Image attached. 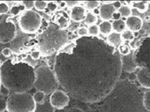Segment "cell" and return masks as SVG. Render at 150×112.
<instances>
[{"instance_id":"cell-7","label":"cell","mask_w":150,"mask_h":112,"mask_svg":"<svg viewBox=\"0 0 150 112\" xmlns=\"http://www.w3.org/2000/svg\"><path fill=\"white\" fill-rule=\"evenodd\" d=\"M20 29L24 34H34L39 30L42 24V17L35 10L24 11L18 20Z\"/></svg>"},{"instance_id":"cell-28","label":"cell","mask_w":150,"mask_h":112,"mask_svg":"<svg viewBox=\"0 0 150 112\" xmlns=\"http://www.w3.org/2000/svg\"><path fill=\"white\" fill-rule=\"evenodd\" d=\"M33 97L36 104H41L45 100V97H46V95L44 93H42V92L38 91L37 90L33 94Z\"/></svg>"},{"instance_id":"cell-17","label":"cell","mask_w":150,"mask_h":112,"mask_svg":"<svg viewBox=\"0 0 150 112\" xmlns=\"http://www.w3.org/2000/svg\"><path fill=\"white\" fill-rule=\"evenodd\" d=\"M86 17V9L81 5L72 8L71 11V19L74 22H81Z\"/></svg>"},{"instance_id":"cell-12","label":"cell","mask_w":150,"mask_h":112,"mask_svg":"<svg viewBox=\"0 0 150 112\" xmlns=\"http://www.w3.org/2000/svg\"><path fill=\"white\" fill-rule=\"evenodd\" d=\"M136 78L142 88L149 90L150 88V72L149 68L141 66L137 72Z\"/></svg>"},{"instance_id":"cell-30","label":"cell","mask_w":150,"mask_h":112,"mask_svg":"<svg viewBox=\"0 0 150 112\" xmlns=\"http://www.w3.org/2000/svg\"><path fill=\"white\" fill-rule=\"evenodd\" d=\"M24 9H25V8L22 5H14L11 8V14L13 16H17L22 10H24Z\"/></svg>"},{"instance_id":"cell-32","label":"cell","mask_w":150,"mask_h":112,"mask_svg":"<svg viewBox=\"0 0 150 112\" xmlns=\"http://www.w3.org/2000/svg\"><path fill=\"white\" fill-rule=\"evenodd\" d=\"M100 5V2L98 1H88L86 2V6L89 10H96Z\"/></svg>"},{"instance_id":"cell-19","label":"cell","mask_w":150,"mask_h":112,"mask_svg":"<svg viewBox=\"0 0 150 112\" xmlns=\"http://www.w3.org/2000/svg\"><path fill=\"white\" fill-rule=\"evenodd\" d=\"M35 112H55V108L52 106L50 101L45 100L42 103L36 105Z\"/></svg>"},{"instance_id":"cell-48","label":"cell","mask_w":150,"mask_h":112,"mask_svg":"<svg viewBox=\"0 0 150 112\" xmlns=\"http://www.w3.org/2000/svg\"><path fill=\"white\" fill-rule=\"evenodd\" d=\"M2 88V83H1V81H0V89Z\"/></svg>"},{"instance_id":"cell-49","label":"cell","mask_w":150,"mask_h":112,"mask_svg":"<svg viewBox=\"0 0 150 112\" xmlns=\"http://www.w3.org/2000/svg\"><path fill=\"white\" fill-rule=\"evenodd\" d=\"M1 64H2V61H1V59H0V66H1Z\"/></svg>"},{"instance_id":"cell-4","label":"cell","mask_w":150,"mask_h":112,"mask_svg":"<svg viewBox=\"0 0 150 112\" xmlns=\"http://www.w3.org/2000/svg\"><path fill=\"white\" fill-rule=\"evenodd\" d=\"M68 33L50 22L36 37V46L41 56L47 57L59 51L69 42Z\"/></svg>"},{"instance_id":"cell-5","label":"cell","mask_w":150,"mask_h":112,"mask_svg":"<svg viewBox=\"0 0 150 112\" xmlns=\"http://www.w3.org/2000/svg\"><path fill=\"white\" fill-rule=\"evenodd\" d=\"M38 91L45 95H50L55 90H58L59 84L55 73L47 65H42L35 70V78L34 86Z\"/></svg>"},{"instance_id":"cell-24","label":"cell","mask_w":150,"mask_h":112,"mask_svg":"<svg viewBox=\"0 0 150 112\" xmlns=\"http://www.w3.org/2000/svg\"><path fill=\"white\" fill-rule=\"evenodd\" d=\"M118 13L120 14V16L125 18H128L131 17L132 14V10L131 8L128 5H122L120 9H118Z\"/></svg>"},{"instance_id":"cell-14","label":"cell","mask_w":150,"mask_h":112,"mask_svg":"<svg viewBox=\"0 0 150 112\" xmlns=\"http://www.w3.org/2000/svg\"><path fill=\"white\" fill-rule=\"evenodd\" d=\"M122 70L127 73H133L138 69V66L136 64L134 60L133 53H130L126 56H121Z\"/></svg>"},{"instance_id":"cell-31","label":"cell","mask_w":150,"mask_h":112,"mask_svg":"<svg viewBox=\"0 0 150 112\" xmlns=\"http://www.w3.org/2000/svg\"><path fill=\"white\" fill-rule=\"evenodd\" d=\"M88 30V34H89V36H94V37H96V36L98 35L99 34V29L98 26L97 25H93V26H89V28L87 29Z\"/></svg>"},{"instance_id":"cell-3","label":"cell","mask_w":150,"mask_h":112,"mask_svg":"<svg viewBox=\"0 0 150 112\" xmlns=\"http://www.w3.org/2000/svg\"><path fill=\"white\" fill-rule=\"evenodd\" d=\"M35 78V69L16 58L5 61L0 66L2 86L13 93H24L33 88Z\"/></svg>"},{"instance_id":"cell-36","label":"cell","mask_w":150,"mask_h":112,"mask_svg":"<svg viewBox=\"0 0 150 112\" xmlns=\"http://www.w3.org/2000/svg\"><path fill=\"white\" fill-rule=\"evenodd\" d=\"M30 57L33 60L37 61V60L40 59V58L41 57V52L38 50V49H36V50H34V51H33L32 52H31Z\"/></svg>"},{"instance_id":"cell-25","label":"cell","mask_w":150,"mask_h":112,"mask_svg":"<svg viewBox=\"0 0 150 112\" xmlns=\"http://www.w3.org/2000/svg\"><path fill=\"white\" fill-rule=\"evenodd\" d=\"M117 51L121 56H126L131 53V49L125 43H122L121 45L118 46Z\"/></svg>"},{"instance_id":"cell-18","label":"cell","mask_w":150,"mask_h":112,"mask_svg":"<svg viewBox=\"0 0 150 112\" xmlns=\"http://www.w3.org/2000/svg\"><path fill=\"white\" fill-rule=\"evenodd\" d=\"M107 43L108 44H110V46H113V47L116 48L118 46L121 45L123 41L122 39L121 34L117 32H111L109 35L107 37Z\"/></svg>"},{"instance_id":"cell-44","label":"cell","mask_w":150,"mask_h":112,"mask_svg":"<svg viewBox=\"0 0 150 112\" xmlns=\"http://www.w3.org/2000/svg\"><path fill=\"white\" fill-rule=\"evenodd\" d=\"M120 17H121V16L118 12H114V14H112V19H113L114 20H120Z\"/></svg>"},{"instance_id":"cell-22","label":"cell","mask_w":150,"mask_h":112,"mask_svg":"<svg viewBox=\"0 0 150 112\" xmlns=\"http://www.w3.org/2000/svg\"><path fill=\"white\" fill-rule=\"evenodd\" d=\"M112 28L115 31V32L121 34L125 30L126 26H125V21H123L122 20H118L113 21V22L112 23Z\"/></svg>"},{"instance_id":"cell-29","label":"cell","mask_w":150,"mask_h":112,"mask_svg":"<svg viewBox=\"0 0 150 112\" xmlns=\"http://www.w3.org/2000/svg\"><path fill=\"white\" fill-rule=\"evenodd\" d=\"M47 2H45V1H35L34 7L37 10H40V11L45 10L47 8Z\"/></svg>"},{"instance_id":"cell-8","label":"cell","mask_w":150,"mask_h":112,"mask_svg":"<svg viewBox=\"0 0 150 112\" xmlns=\"http://www.w3.org/2000/svg\"><path fill=\"white\" fill-rule=\"evenodd\" d=\"M149 35L143 37L140 39V43L137 49L133 53L134 60L138 67L146 66L149 67Z\"/></svg>"},{"instance_id":"cell-34","label":"cell","mask_w":150,"mask_h":112,"mask_svg":"<svg viewBox=\"0 0 150 112\" xmlns=\"http://www.w3.org/2000/svg\"><path fill=\"white\" fill-rule=\"evenodd\" d=\"M21 4L22 5H23V7L26 10H31L34 7L35 1H24V2H21Z\"/></svg>"},{"instance_id":"cell-13","label":"cell","mask_w":150,"mask_h":112,"mask_svg":"<svg viewBox=\"0 0 150 112\" xmlns=\"http://www.w3.org/2000/svg\"><path fill=\"white\" fill-rule=\"evenodd\" d=\"M53 23L58 26L60 29L65 30V29L70 25V19L68 17V14L63 10H59L56 12L53 17Z\"/></svg>"},{"instance_id":"cell-26","label":"cell","mask_w":150,"mask_h":112,"mask_svg":"<svg viewBox=\"0 0 150 112\" xmlns=\"http://www.w3.org/2000/svg\"><path fill=\"white\" fill-rule=\"evenodd\" d=\"M121 37L122 41H133L134 40V32H131L129 30H125L123 32H122Z\"/></svg>"},{"instance_id":"cell-21","label":"cell","mask_w":150,"mask_h":112,"mask_svg":"<svg viewBox=\"0 0 150 112\" xmlns=\"http://www.w3.org/2000/svg\"><path fill=\"white\" fill-rule=\"evenodd\" d=\"M149 3L148 1H137V2H132V7L134 8H136L140 13H144L148 10Z\"/></svg>"},{"instance_id":"cell-39","label":"cell","mask_w":150,"mask_h":112,"mask_svg":"<svg viewBox=\"0 0 150 112\" xmlns=\"http://www.w3.org/2000/svg\"><path fill=\"white\" fill-rule=\"evenodd\" d=\"M2 54L3 55V56H5V58H9L12 54V52L10 48H4L2 51Z\"/></svg>"},{"instance_id":"cell-9","label":"cell","mask_w":150,"mask_h":112,"mask_svg":"<svg viewBox=\"0 0 150 112\" xmlns=\"http://www.w3.org/2000/svg\"><path fill=\"white\" fill-rule=\"evenodd\" d=\"M29 42H30V37L23 32L18 33L17 32L15 38L11 42L10 49L12 53L17 55L26 53L31 49L29 47L30 46Z\"/></svg>"},{"instance_id":"cell-10","label":"cell","mask_w":150,"mask_h":112,"mask_svg":"<svg viewBox=\"0 0 150 112\" xmlns=\"http://www.w3.org/2000/svg\"><path fill=\"white\" fill-rule=\"evenodd\" d=\"M17 29L15 24L8 19L0 21V43L5 44L11 42L15 38Z\"/></svg>"},{"instance_id":"cell-43","label":"cell","mask_w":150,"mask_h":112,"mask_svg":"<svg viewBox=\"0 0 150 112\" xmlns=\"http://www.w3.org/2000/svg\"><path fill=\"white\" fill-rule=\"evenodd\" d=\"M112 7L114 8L115 9H120L122 6V2H119V1H116V2H113L112 3Z\"/></svg>"},{"instance_id":"cell-11","label":"cell","mask_w":150,"mask_h":112,"mask_svg":"<svg viewBox=\"0 0 150 112\" xmlns=\"http://www.w3.org/2000/svg\"><path fill=\"white\" fill-rule=\"evenodd\" d=\"M49 101L54 108L61 110L68 106L70 102V97L64 90L58 89L50 94Z\"/></svg>"},{"instance_id":"cell-45","label":"cell","mask_w":150,"mask_h":112,"mask_svg":"<svg viewBox=\"0 0 150 112\" xmlns=\"http://www.w3.org/2000/svg\"><path fill=\"white\" fill-rule=\"evenodd\" d=\"M60 5H60V7L61 8H64L65 5H65V2H60Z\"/></svg>"},{"instance_id":"cell-6","label":"cell","mask_w":150,"mask_h":112,"mask_svg":"<svg viewBox=\"0 0 150 112\" xmlns=\"http://www.w3.org/2000/svg\"><path fill=\"white\" fill-rule=\"evenodd\" d=\"M37 104L28 92L12 93L7 99L8 112H35Z\"/></svg>"},{"instance_id":"cell-1","label":"cell","mask_w":150,"mask_h":112,"mask_svg":"<svg viewBox=\"0 0 150 112\" xmlns=\"http://www.w3.org/2000/svg\"><path fill=\"white\" fill-rule=\"evenodd\" d=\"M117 49L101 37L74 38L55 55L53 72L64 91L79 102H100L120 79Z\"/></svg>"},{"instance_id":"cell-33","label":"cell","mask_w":150,"mask_h":112,"mask_svg":"<svg viewBox=\"0 0 150 112\" xmlns=\"http://www.w3.org/2000/svg\"><path fill=\"white\" fill-rule=\"evenodd\" d=\"M8 10V5L6 2H0V15L7 14Z\"/></svg>"},{"instance_id":"cell-15","label":"cell","mask_w":150,"mask_h":112,"mask_svg":"<svg viewBox=\"0 0 150 112\" xmlns=\"http://www.w3.org/2000/svg\"><path fill=\"white\" fill-rule=\"evenodd\" d=\"M125 26L128 29V30L132 32H138L143 27V20L140 17L137 16H131L126 19V21L125 22Z\"/></svg>"},{"instance_id":"cell-38","label":"cell","mask_w":150,"mask_h":112,"mask_svg":"<svg viewBox=\"0 0 150 112\" xmlns=\"http://www.w3.org/2000/svg\"><path fill=\"white\" fill-rule=\"evenodd\" d=\"M77 34L80 37H85V36H88V30L85 27H80L77 29Z\"/></svg>"},{"instance_id":"cell-42","label":"cell","mask_w":150,"mask_h":112,"mask_svg":"<svg viewBox=\"0 0 150 112\" xmlns=\"http://www.w3.org/2000/svg\"><path fill=\"white\" fill-rule=\"evenodd\" d=\"M66 112H84V111L79 107H72L66 111Z\"/></svg>"},{"instance_id":"cell-23","label":"cell","mask_w":150,"mask_h":112,"mask_svg":"<svg viewBox=\"0 0 150 112\" xmlns=\"http://www.w3.org/2000/svg\"><path fill=\"white\" fill-rule=\"evenodd\" d=\"M98 22V17L97 16L95 15L93 13H87L86 14L85 19H84V22L87 26H93L96 25V22Z\"/></svg>"},{"instance_id":"cell-47","label":"cell","mask_w":150,"mask_h":112,"mask_svg":"<svg viewBox=\"0 0 150 112\" xmlns=\"http://www.w3.org/2000/svg\"><path fill=\"white\" fill-rule=\"evenodd\" d=\"M99 14V10H94V14H95V15H96V14Z\"/></svg>"},{"instance_id":"cell-2","label":"cell","mask_w":150,"mask_h":112,"mask_svg":"<svg viewBox=\"0 0 150 112\" xmlns=\"http://www.w3.org/2000/svg\"><path fill=\"white\" fill-rule=\"evenodd\" d=\"M144 92L132 80L120 79L100 102L97 112H149L143 103Z\"/></svg>"},{"instance_id":"cell-27","label":"cell","mask_w":150,"mask_h":112,"mask_svg":"<svg viewBox=\"0 0 150 112\" xmlns=\"http://www.w3.org/2000/svg\"><path fill=\"white\" fill-rule=\"evenodd\" d=\"M143 103L144 107L148 111H150V91L149 90H146L143 93Z\"/></svg>"},{"instance_id":"cell-41","label":"cell","mask_w":150,"mask_h":112,"mask_svg":"<svg viewBox=\"0 0 150 112\" xmlns=\"http://www.w3.org/2000/svg\"><path fill=\"white\" fill-rule=\"evenodd\" d=\"M80 2H79V1H67V2H65V5L68 6V8H74L75 7V6H77V5H79V4H80Z\"/></svg>"},{"instance_id":"cell-20","label":"cell","mask_w":150,"mask_h":112,"mask_svg":"<svg viewBox=\"0 0 150 112\" xmlns=\"http://www.w3.org/2000/svg\"><path fill=\"white\" fill-rule=\"evenodd\" d=\"M99 32L104 36H108L112 32V23L109 21H103L98 26Z\"/></svg>"},{"instance_id":"cell-40","label":"cell","mask_w":150,"mask_h":112,"mask_svg":"<svg viewBox=\"0 0 150 112\" xmlns=\"http://www.w3.org/2000/svg\"><path fill=\"white\" fill-rule=\"evenodd\" d=\"M11 91L9 89L6 88L5 87L2 86L1 89H0V94L2 96V97H7V96H9Z\"/></svg>"},{"instance_id":"cell-16","label":"cell","mask_w":150,"mask_h":112,"mask_svg":"<svg viewBox=\"0 0 150 112\" xmlns=\"http://www.w3.org/2000/svg\"><path fill=\"white\" fill-rule=\"evenodd\" d=\"M114 12H116V10L112 7V4H103L99 8V15L104 21L110 20Z\"/></svg>"},{"instance_id":"cell-35","label":"cell","mask_w":150,"mask_h":112,"mask_svg":"<svg viewBox=\"0 0 150 112\" xmlns=\"http://www.w3.org/2000/svg\"><path fill=\"white\" fill-rule=\"evenodd\" d=\"M47 8H48V10L51 12L56 11L57 8H58V5L56 2H47Z\"/></svg>"},{"instance_id":"cell-46","label":"cell","mask_w":150,"mask_h":112,"mask_svg":"<svg viewBox=\"0 0 150 112\" xmlns=\"http://www.w3.org/2000/svg\"><path fill=\"white\" fill-rule=\"evenodd\" d=\"M2 46H2V43H0V54H1V53H2V49H4V48L2 47Z\"/></svg>"},{"instance_id":"cell-37","label":"cell","mask_w":150,"mask_h":112,"mask_svg":"<svg viewBox=\"0 0 150 112\" xmlns=\"http://www.w3.org/2000/svg\"><path fill=\"white\" fill-rule=\"evenodd\" d=\"M7 107V100L3 97H0V112H4Z\"/></svg>"}]
</instances>
